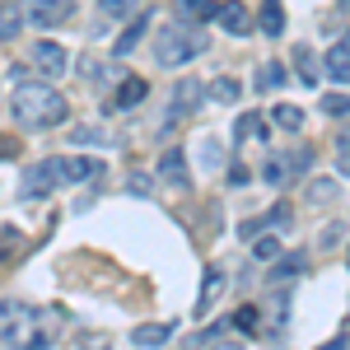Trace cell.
I'll return each mask as SVG.
<instances>
[{"mask_svg":"<svg viewBox=\"0 0 350 350\" xmlns=\"http://www.w3.org/2000/svg\"><path fill=\"white\" fill-rule=\"evenodd\" d=\"M52 327L47 318L33 308V304H19V299H5L0 304V346L10 350H47L52 346Z\"/></svg>","mask_w":350,"mask_h":350,"instance_id":"6da1fadb","label":"cell"},{"mask_svg":"<svg viewBox=\"0 0 350 350\" xmlns=\"http://www.w3.org/2000/svg\"><path fill=\"white\" fill-rule=\"evenodd\" d=\"M103 163L98 159H42L38 168H28L24 183H19V196H47L56 187H75V183H89L98 178Z\"/></svg>","mask_w":350,"mask_h":350,"instance_id":"7a4b0ae2","label":"cell"},{"mask_svg":"<svg viewBox=\"0 0 350 350\" xmlns=\"http://www.w3.org/2000/svg\"><path fill=\"white\" fill-rule=\"evenodd\" d=\"M10 108H14V117L24 122V126H38V131H47V126H61L66 122V98L56 94L52 84L42 80H24L19 89H14V98H10Z\"/></svg>","mask_w":350,"mask_h":350,"instance_id":"3957f363","label":"cell"},{"mask_svg":"<svg viewBox=\"0 0 350 350\" xmlns=\"http://www.w3.org/2000/svg\"><path fill=\"white\" fill-rule=\"evenodd\" d=\"M201 47H206V38H201L191 24H163L159 33H154V61H159V66H168V70L187 66Z\"/></svg>","mask_w":350,"mask_h":350,"instance_id":"277c9868","label":"cell"},{"mask_svg":"<svg viewBox=\"0 0 350 350\" xmlns=\"http://www.w3.org/2000/svg\"><path fill=\"white\" fill-rule=\"evenodd\" d=\"M33 66H38L47 80H56V75H66L70 56H66V47H61V42H38V47H33Z\"/></svg>","mask_w":350,"mask_h":350,"instance_id":"5b68a950","label":"cell"},{"mask_svg":"<svg viewBox=\"0 0 350 350\" xmlns=\"http://www.w3.org/2000/svg\"><path fill=\"white\" fill-rule=\"evenodd\" d=\"M215 19L224 24V33H229V38H247V33L257 28V19H252V14L243 10L239 0H224V5L215 10Z\"/></svg>","mask_w":350,"mask_h":350,"instance_id":"8992f818","label":"cell"},{"mask_svg":"<svg viewBox=\"0 0 350 350\" xmlns=\"http://www.w3.org/2000/svg\"><path fill=\"white\" fill-rule=\"evenodd\" d=\"M70 10H75V0H28V14H33L42 28L66 24V19H70Z\"/></svg>","mask_w":350,"mask_h":350,"instance_id":"52a82bcc","label":"cell"},{"mask_svg":"<svg viewBox=\"0 0 350 350\" xmlns=\"http://www.w3.org/2000/svg\"><path fill=\"white\" fill-rule=\"evenodd\" d=\"M327 75L332 80H350V33H341L327 52Z\"/></svg>","mask_w":350,"mask_h":350,"instance_id":"ba28073f","label":"cell"},{"mask_svg":"<svg viewBox=\"0 0 350 350\" xmlns=\"http://www.w3.org/2000/svg\"><path fill=\"white\" fill-rule=\"evenodd\" d=\"M304 163H308V150H295V154H285V159H271L262 178H267L271 187H285V178H290V168H304Z\"/></svg>","mask_w":350,"mask_h":350,"instance_id":"9c48e42d","label":"cell"},{"mask_svg":"<svg viewBox=\"0 0 350 350\" xmlns=\"http://www.w3.org/2000/svg\"><path fill=\"white\" fill-rule=\"evenodd\" d=\"M219 290H224V271H219V267H206V280H201V299H196V318H206V313H211V304H215Z\"/></svg>","mask_w":350,"mask_h":350,"instance_id":"30bf717a","label":"cell"},{"mask_svg":"<svg viewBox=\"0 0 350 350\" xmlns=\"http://www.w3.org/2000/svg\"><path fill=\"white\" fill-rule=\"evenodd\" d=\"M145 94H150V84L140 80V75H126V80L117 84V98H112L108 108H135V103H140Z\"/></svg>","mask_w":350,"mask_h":350,"instance_id":"8fae6325","label":"cell"},{"mask_svg":"<svg viewBox=\"0 0 350 350\" xmlns=\"http://www.w3.org/2000/svg\"><path fill=\"white\" fill-rule=\"evenodd\" d=\"M19 19H24V10L14 5V0H0V42H14L19 38Z\"/></svg>","mask_w":350,"mask_h":350,"instance_id":"7c38bea8","label":"cell"},{"mask_svg":"<svg viewBox=\"0 0 350 350\" xmlns=\"http://www.w3.org/2000/svg\"><path fill=\"white\" fill-rule=\"evenodd\" d=\"M159 173L173 183V187H187V159H183V150H168L159 159Z\"/></svg>","mask_w":350,"mask_h":350,"instance_id":"4fadbf2b","label":"cell"},{"mask_svg":"<svg viewBox=\"0 0 350 350\" xmlns=\"http://www.w3.org/2000/svg\"><path fill=\"white\" fill-rule=\"evenodd\" d=\"M215 0H178V14L187 19V24H206V19H215Z\"/></svg>","mask_w":350,"mask_h":350,"instance_id":"5bb4252c","label":"cell"},{"mask_svg":"<svg viewBox=\"0 0 350 350\" xmlns=\"http://www.w3.org/2000/svg\"><path fill=\"white\" fill-rule=\"evenodd\" d=\"M308 271V257L304 252H290V257H275L271 262V280H285V275H304Z\"/></svg>","mask_w":350,"mask_h":350,"instance_id":"9a60e30c","label":"cell"},{"mask_svg":"<svg viewBox=\"0 0 350 350\" xmlns=\"http://www.w3.org/2000/svg\"><path fill=\"white\" fill-rule=\"evenodd\" d=\"M257 24H262V33H267V38H280V33H285V10H280L275 0H267V5H262V19H257Z\"/></svg>","mask_w":350,"mask_h":350,"instance_id":"2e32d148","label":"cell"},{"mask_svg":"<svg viewBox=\"0 0 350 350\" xmlns=\"http://www.w3.org/2000/svg\"><path fill=\"white\" fill-rule=\"evenodd\" d=\"M196 94H201V84H196V80L178 84V89H173V117H183V112L196 108Z\"/></svg>","mask_w":350,"mask_h":350,"instance_id":"e0dca14e","label":"cell"},{"mask_svg":"<svg viewBox=\"0 0 350 350\" xmlns=\"http://www.w3.org/2000/svg\"><path fill=\"white\" fill-rule=\"evenodd\" d=\"M131 14V0H98V28L117 24V19H126Z\"/></svg>","mask_w":350,"mask_h":350,"instance_id":"ac0fdd59","label":"cell"},{"mask_svg":"<svg viewBox=\"0 0 350 350\" xmlns=\"http://www.w3.org/2000/svg\"><path fill=\"white\" fill-rule=\"evenodd\" d=\"M173 336V323H154V327H135V346H163Z\"/></svg>","mask_w":350,"mask_h":350,"instance_id":"d6986e66","label":"cell"},{"mask_svg":"<svg viewBox=\"0 0 350 350\" xmlns=\"http://www.w3.org/2000/svg\"><path fill=\"white\" fill-rule=\"evenodd\" d=\"M145 28H150V14H140V19H135V24L126 28L122 38H117V47H112V52H117V56H126V52H131V47H135V42L145 38Z\"/></svg>","mask_w":350,"mask_h":350,"instance_id":"ffe728a7","label":"cell"},{"mask_svg":"<svg viewBox=\"0 0 350 350\" xmlns=\"http://www.w3.org/2000/svg\"><path fill=\"white\" fill-rule=\"evenodd\" d=\"M336 173H341V178H350V126H341V131H336Z\"/></svg>","mask_w":350,"mask_h":350,"instance_id":"44dd1931","label":"cell"},{"mask_svg":"<svg viewBox=\"0 0 350 350\" xmlns=\"http://www.w3.org/2000/svg\"><path fill=\"white\" fill-rule=\"evenodd\" d=\"M211 98H215V103H234V98H239V80H234V75H219V80L211 84Z\"/></svg>","mask_w":350,"mask_h":350,"instance_id":"7402d4cb","label":"cell"},{"mask_svg":"<svg viewBox=\"0 0 350 350\" xmlns=\"http://www.w3.org/2000/svg\"><path fill=\"white\" fill-rule=\"evenodd\" d=\"M257 131H267L262 112H243V117H239V131H234V135H239V140H252Z\"/></svg>","mask_w":350,"mask_h":350,"instance_id":"603a6c76","label":"cell"},{"mask_svg":"<svg viewBox=\"0 0 350 350\" xmlns=\"http://www.w3.org/2000/svg\"><path fill=\"white\" fill-rule=\"evenodd\" d=\"M252 257H257V262H275V257H280V239L262 234V239L252 243Z\"/></svg>","mask_w":350,"mask_h":350,"instance_id":"cb8c5ba5","label":"cell"},{"mask_svg":"<svg viewBox=\"0 0 350 350\" xmlns=\"http://www.w3.org/2000/svg\"><path fill=\"white\" fill-rule=\"evenodd\" d=\"M70 145H112V135H98L94 126H75L70 131Z\"/></svg>","mask_w":350,"mask_h":350,"instance_id":"d4e9b609","label":"cell"},{"mask_svg":"<svg viewBox=\"0 0 350 350\" xmlns=\"http://www.w3.org/2000/svg\"><path fill=\"white\" fill-rule=\"evenodd\" d=\"M295 61H299V80H304V84H313V80H318V66H313V52H308V47H299Z\"/></svg>","mask_w":350,"mask_h":350,"instance_id":"484cf974","label":"cell"},{"mask_svg":"<svg viewBox=\"0 0 350 350\" xmlns=\"http://www.w3.org/2000/svg\"><path fill=\"white\" fill-rule=\"evenodd\" d=\"M299 122H304V112H299V108H290V103H280V108H275V126L299 131Z\"/></svg>","mask_w":350,"mask_h":350,"instance_id":"4316f807","label":"cell"},{"mask_svg":"<svg viewBox=\"0 0 350 350\" xmlns=\"http://www.w3.org/2000/svg\"><path fill=\"white\" fill-rule=\"evenodd\" d=\"M280 80H285V70H280V66H262V70H257V94H262V89H275Z\"/></svg>","mask_w":350,"mask_h":350,"instance_id":"83f0119b","label":"cell"},{"mask_svg":"<svg viewBox=\"0 0 350 350\" xmlns=\"http://www.w3.org/2000/svg\"><path fill=\"white\" fill-rule=\"evenodd\" d=\"M323 112H327V117H346V112H350V98L332 94V98H323Z\"/></svg>","mask_w":350,"mask_h":350,"instance_id":"f1b7e54d","label":"cell"},{"mask_svg":"<svg viewBox=\"0 0 350 350\" xmlns=\"http://www.w3.org/2000/svg\"><path fill=\"white\" fill-rule=\"evenodd\" d=\"M80 350H112V336H98V332H84Z\"/></svg>","mask_w":350,"mask_h":350,"instance_id":"f546056e","label":"cell"},{"mask_svg":"<svg viewBox=\"0 0 350 350\" xmlns=\"http://www.w3.org/2000/svg\"><path fill=\"white\" fill-rule=\"evenodd\" d=\"M234 323H239L243 332H257V327H262V323H257V308H252V304H247V308H239V313H234Z\"/></svg>","mask_w":350,"mask_h":350,"instance_id":"4dcf8cb0","label":"cell"},{"mask_svg":"<svg viewBox=\"0 0 350 350\" xmlns=\"http://www.w3.org/2000/svg\"><path fill=\"white\" fill-rule=\"evenodd\" d=\"M211 350H243L239 341H211Z\"/></svg>","mask_w":350,"mask_h":350,"instance_id":"1f68e13d","label":"cell"}]
</instances>
